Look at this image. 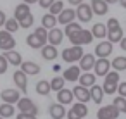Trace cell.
I'll return each mask as SVG.
<instances>
[{
	"instance_id": "obj_1",
	"label": "cell",
	"mask_w": 126,
	"mask_h": 119,
	"mask_svg": "<svg viewBox=\"0 0 126 119\" xmlns=\"http://www.w3.org/2000/svg\"><path fill=\"white\" fill-rule=\"evenodd\" d=\"M105 26H107V38H109L110 43H116V42L123 40V30H121V26H119V23H117L116 17L109 19Z\"/></svg>"
},
{
	"instance_id": "obj_2",
	"label": "cell",
	"mask_w": 126,
	"mask_h": 119,
	"mask_svg": "<svg viewBox=\"0 0 126 119\" xmlns=\"http://www.w3.org/2000/svg\"><path fill=\"white\" fill-rule=\"evenodd\" d=\"M83 55H85V52H83V48L78 47V45H73V47L62 50V60H64V62H69V64L78 62Z\"/></svg>"
},
{
	"instance_id": "obj_3",
	"label": "cell",
	"mask_w": 126,
	"mask_h": 119,
	"mask_svg": "<svg viewBox=\"0 0 126 119\" xmlns=\"http://www.w3.org/2000/svg\"><path fill=\"white\" fill-rule=\"evenodd\" d=\"M69 40H71L73 45L83 47V45H86V43H92L93 35H92V31H88V30H79V31H76L74 35H71Z\"/></svg>"
},
{
	"instance_id": "obj_4",
	"label": "cell",
	"mask_w": 126,
	"mask_h": 119,
	"mask_svg": "<svg viewBox=\"0 0 126 119\" xmlns=\"http://www.w3.org/2000/svg\"><path fill=\"white\" fill-rule=\"evenodd\" d=\"M17 107H19V112L33 114V116L38 114V107H36V104H35L31 98H28V97H21V98L17 100Z\"/></svg>"
},
{
	"instance_id": "obj_5",
	"label": "cell",
	"mask_w": 126,
	"mask_h": 119,
	"mask_svg": "<svg viewBox=\"0 0 126 119\" xmlns=\"http://www.w3.org/2000/svg\"><path fill=\"white\" fill-rule=\"evenodd\" d=\"M16 47V40L12 38V35L9 31H0V48L4 52H9V50H14Z\"/></svg>"
},
{
	"instance_id": "obj_6",
	"label": "cell",
	"mask_w": 126,
	"mask_h": 119,
	"mask_svg": "<svg viewBox=\"0 0 126 119\" xmlns=\"http://www.w3.org/2000/svg\"><path fill=\"white\" fill-rule=\"evenodd\" d=\"M92 16H93V11L88 4H79L78 9H76V17L81 21V23H90L92 21Z\"/></svg>"
},
{
	"instance_id": "obj_7",
	"label": "cell",
	"mask_w": 126,
	"mask_h": 119,
	"mask_svg": "<svg viewBox=\"0 0 126 119\" xmlns=\"http://www.w3.org/2000/svg\"><path fill=\"white\" fill-rule=\"evenodd\" d=\"M117 116H119V110L114 105H104L97 112V119H117Z\"/></svg>"
},
{
	"instance_id": "obj_8",
	"label": "cell",
	"mask_w": 126,
	"mask_h": 119,
	"mask_svg": "<svg viewBox=\"0 0 126 119\" xmlns=\"http://www.w3.org/2000/svg\"><path fill=\"white\" fill-rule=\"evenodd\" d=\"M0 98L4 100V104H17V100L21 98V91L19 90H4L2 93H0Z\"/></svg>"
},
{
	"instance_id": "obj_9",
	"label": "cell",
	"mask_w": 126,
	"mask_h": 119,
	"mask_svg": "<svg viewBox=\"0 0 126 119\" xmlns=\"http://www.w3.org/2000/svg\"><path fill=\"white\" fill-rule=\"evenodd\" d=\"M62 40H64V31H62V30H59V28L48 30V36H47V42H48L50 45L57 47V45H61V43H62Z\"/></svg>"
},
{
	"instance_id": "obj_10",
	"label": "cell",
	"mask_w": 126,
	"mask_h": 119,
	"mask_svg": "<svg viewBox=\"0 0 126 119\" xmlns=\"http://www.w3.org/2000/svg\"><path fill=\"white\" fill-rule=\"evenodd\" d=\"M95 54L98 55V59H107V55L112 54V43L107 40V42H100L97 47H95Z\"/></svg>"
},
{
	"instance_id": "obj_11",
	"label": "cell",
	"mask_w": 126,
	"mask_h": 119,
	"mask_svg": "<svg viewBox=\"0 0 126 119\" xmlns=\"http://www.w3.org/2000/svg\"><path fill=\"white\" fill-rule=\"evenodd\" d=\"M12 79H14L16 86L19 88V91H26V88H28V76H26L21 69L12 74Z\"/></svg>"
},
{
	"instance_id": "obj_12",
	"label": "cell",
	"mask_w": 126,
	"mask_h": 119,
	"mask_svg": "<svg viewBox=\"0 0 126 119\" xmlns=\"http://www.w3.org/2000/svg\"><path fill=\"white\" fill-rule=\"evenodd\" d=\"M93 69H95V74L97 76H105L110 71V62L107 59H98V60H95Z\"/></svg>"
},
{
	"instance_id": "obj_13",
	"label": "cell",
	"mask_w": 126,
	"mask_h": 119,
	"mask_svg": "<svg viewBox=\"0 0 126 119\" xmlns=\"http://www.w3.org/2000/svg\"><path fill=\"white\" fill-rule=\"evenodd\" d=\"M95 55H92V54H85L81 59H79V69L81 71H85V73H88L90 69H93V66H95Z\"/></svg>"
},
{
	"instance_id": "obj_14",
	"label": "cell",
	"mask_w": 126,
	"mask_h": 119,
	"mask_svg": "<svg viewBox=\"0 0 126 119\" xmlns=\"http://www.w3.org/2000/svg\"><path fill=\"white\" fill-rule=\"evenodd\" d=\"M79 76H81L79 66H71V67H67V69L62 73V78H64L66 81H78Z\"/></svg>"
},
{
	"instance_id": "obj_15",
	"label": "cell",
	"mask_w": 126,
	"mask_h": 119,
	"mask_svg": "<svg viewBox=\"0 0 126 119\" xmlns=\"http://www.w3.org/2000/svg\"><path fill=\"white\" fill-rule=\"evenodd\" d=\"M73 95L78 98V102H88V100H92L90 98V90L88 88H85V86H81V85H78V86H74V90H73Z\"/></svg>"
},
{
	"instance_id": "obj_16",
	"label": "cell",
	"mask_w": 126,
	"mask_h": 119,
	"mask_svg": "<svg viewBox=\"0 0 126 119\" xmlns=\"http://www.w3.org/2000/svg\"><path fill=\"white\" fill-rule=\"evenodd\" d=\"M90 7H92L93 14H98V16H104L109 11V7L104 0H90Z\"/></svg>"
},
{
	"instance_id": "obj_17",
	"label": "cell",
	"mask_w": 126,
	"mask_h": 119,
	"mask_svg": "<svg viewBox=\"0 0 126 119\" xmlns=\"http://www.w3.org/2000/svg\"><path fill=\"white\" fill-rule=\"evenodd\" d=\"M74 17H76L74 9H64V11L57 16V23H61V24H69V23L74 21Z\"/></svg>"
},
{
	"instance_id": "obj_18",
	"label": "cell",
	"mask_w": 126,
	"mask_h": 119,
	"mask_svg": "<svg viewBox=\"0 0 126 119\" xmlns=\"http://www.w3.org/2000/svg\"><path fill=\"white\" fill-rule=\"evenodd\" d=\"M21 71H23L26 76H35V74H38V73H40V64L31 62V60L23 62V64H21Z\"/></svg>"
},
{
	"instance_id": "obj_19",
	"label": "cell",
	"mask_w": 126,
	"mask_h": 119,
	"mask_svg": "<svg viewBox=\"0 0 126 119\" xmlns=\"http://www.w3.org/2000/svg\"><path fill=\"white\" fill-rule=\"evenodd\" d=\"M73 98H74L73 90H66V88H62V90L57 91V102H59L61 105H67V104H71Z\"/></svg>"
},
{
	"instance_id": "obj_20",
	"label": "cell",
	"mask_w": 126,
	"mask_h": 119,
	"mask_svg": "<svg viewBox=\"0 0 126 119\" xmlns=\"http://www.w3.org/2000/svg\"><path fill=\"white\" fill-rule=\"evenodd\" d=\"M48 114H50L52 119H62V117L66 116V109H64V105H61L59 102H57V104H50Z\"/></svg>"
},
{
	"instance_id": "obj_21",
	"label": "cell",
	"mask_w": 126,
	"mask_h": 119,
	"mask_svg": "<svg viewBox=\"0 0 126 119\" xmlns=\"http://www.w3.org/2000/svg\"><path fill=\"white\" fill-rule=\"evenodd\" d=\"M28 14H31V12H30V5H28V4H24V2H23V4H19V5L14 9V19H16L17 23H21Z\"/></svg>"
},
{
	"instance_id": "obj_22",
	"label": "cell",
	"mask_w": 126,
	"mask_h": 119,
	"mask_svg": "<svg viewBox=\"0 0 126 119\" xmlns=\"http://www.w3.org/2000/svg\"><path fill=\"white\" fill-rule=\"evenodd\" d=\"M4 57H5V59H7V62H9V64H12V66H21V64H23V57H21V54H19V52H16V50L4 52Z\"/></svg>"
},
{
	"instance_id": "obj_23",
	"label": "cell",
	"mask_w": 126,
	"mask_h": 119,
	"mask_svg": "<svg viewBox=\"0 0 126 119\" xmlns=\"http://www.w3.org/2000/svg\"><path fill=\"white\" fill-rule=\"evenodd\" d=\"M57 55H59V52H57V48L54 45H43L42 47V57L45 60H54Z\"/></svg>"
},
{
	"instance_id": "obj_24",
	"label": "cell",
	"mask_w": 126,
	"mask_h": 119,
	"mask_svg": "<svg viewBox=\"0 0 126 119\" xmlns=\"http://www.w3.org/2000/svg\"><path fill=\"white\" fill-rule=\"evenodd\" d=\"M95 79H97V78H95V74H92L90 71H88V73H83V74L78 78L79 85H81V86H85V88H92V86L95 85Z\"/></svg>"
},
{
	"instance_id": "obj_25",
	"label": "cell",
	"mask_w": 126,
	"mask_h": 119,
	"mask_svg": "<svg viewBox=\"0 0 126 119\" xmlns=\"http://www.w3.org/2000/svg\"><path fill=\"white\" fill-rule=\"evenodd\" d=\"M104 90H102V86H98V85H93L92 88H90V98L95 102V104H102V98H104Z\"/></svg>"
},
{
	"instance_id": "obj_26",
	"label": "cell",
	"mask_w": 126,
	"mask_h": 119,
	"mask_svg": "<svg viewBox=\"0 0 126 119\" xmlns=\"http://www.w3.org/2000/svg\"><path fill=\"white\" fill-rule=\"evenodd\" d=\"M42 26H43L45 30H54V28H57V16H52L50 12L45 14V16L42 17Z\"/></svg>"
},
{
	"instance_id": "obj_27",
	"label": "cell",
	"mask_w": 126,
	"mask_h": 119,
	"mask_svg": "<svg viewBox=\"0 0 126 119\" xmlns=\"http://www.w3.org/2000/svg\"><path fill=\"white\" fill-rule=\"evenodd\" d=\"M92 35H93V38H104V36H107V26L105 24H102V23H95L93 24V28H92Z\"/></svg>"
},
{
	"instance_id": "obj_28",
	"label": "cell",
	"mask_w": 126,
	"mask_h": 119,
	"mask_svg": "<svg viewBox=\"0 0 126 119\" xmlns=\"http://www.w3.org/2000/svg\"><path fill=\"white\" fill-rule=\"evenodd\" d=\"M26 43H28V47H31V48H42V47L45 45V42H42L35 33H31V35L26 36Z\"/></svg>"
},
{
	"instance_id": "obj_29",
	"label": "cell",
	"mask_w": 126,
	"mask_h": 119,
	"mask_svg": "<svg viewBox=\"0 0 126 119\" xmlns=\"http://www.w3.org/2000/svg\"><path fill=\"white\" fill-rule=\"evenodd\" d=\"M14 105L12 104H2L0 105V117H4V119H7V117H12L14 116Z\"/></svg>"
},
{
	"instance_id": "obj_30",
	"label": "cell",
	"mask_w": 126,
	"mask_h": 119,
	"mask_svg": "<svg viewBox=\"0 0 126 119\" xmlns=\"http://www.w3.org/2000/svg\"><path fill=\"white\" fill-rule=\"evenodd\" d=\"M50 91H52V88H50V81L42 79V81L36 83V93H40V95H48Z\"/></svg>"
},
{
	"instance_id": "obj_31",
	"label": "cell",
	"mask_w": 126,
	"mask_h": 119,
	"mask_svg": "<svg viewBox=\"0 0 126 119\" xmlns=\"http://www.w3.org/2000/svg\"><path fill=\"white\" fill-rule=\"evenodd\" d=\"M71 110H73V112H76V114H78V116H79L81 119H83V117H85V116L88 114V107H86V105H85L83 102H76V104H74V105L71 107Z\"/></svg>"
},
{
	"instance_id": "obj_32",
	"label": "cell",
	"mask_w": 126,
	"mask_h": 119,
	"mask_svg": "<svg viewBox=\"0 0 126 119\" xmlns=\"http://www.w3.org/2000/svg\"><path fill=\"white\" fill-rule=\"evenodd\" d=\"M110 67H114V71H124L126 69V57L119 55L110 62Z\"/></svg>"
},
{
	"instance_id": "obj_33",
	"label": "cell",
	"mask_w": 126,
	"mask_h": 119,
	"mask_svg": "<svg viewBox=\"0 0 126 119\" xmlns=\"http://www.w3.org/2000/svg\"><path fill=\"white\" fill-rule=\"evenodd\" d=\"M62 11H64V4H62V0H55V2L48 7V12H50L52 16H59Z\"/></svg>"
},
{
	"instance_id": "obj_34",
	"label": "cell",
	"mask_w": 126,
	"mask_h": 119,
	"mask_svg": "<svg viewBox=\"0 0 126 119\" xmlns=\"http://www.w3.org/2000/svg\"><path fill=\"white\" fill-rule=\"evenodd\" d=\"M4 26H5V31H9L11 35H12V33H16V31L19 30V23H17V21H16L14 17H11V19H7Z\"/></svg>"
},
{
	"instance_id": "obj_35",
	"label": "cell",
	"mask_w": 126,
	"mask_h": 119,
	"mask_svg": "<svg viewBox=\"0 0 126 119\" xmlns=\"http://www.w3.org/2000/svg\"><path fill=\"white\" fill-rule=\"evenodd\" d=\"M64 83H66V79L61 78V76H57V78H54V79L50 81V88H52L54 91H59V90L64 88Z\"/></svg>"
},
{
	"instance_id": "obj_36",
	"label": "cell",
	"mask_w": 126,
	"mask_h": 119,
	"mask_svg": "<svg viewBox=\"0 0 126 119\" xmlns=\"http://www.w3.org/2000/svg\"><path fill=\"white\" fill-rule=\"evenodd\" d=\"M112 105H114L119 112H126V98H124V97H119V95H117V97L114 98Z\"/></svg>"
},
{
	"instance_id": "obj_37",
	"label": "cell",
	"mask_w": 126,
	"mask_h": 119,
	"mask_svg": "<svg viewBox=\"0 0 126 119\" xmlns=\"http://www.w3.org/2000/svg\"><path fill=\"white\" fill-rule=\"evenodd\" d=\"M81 30V26H79V23H69V24H66V30H64V35H67V36H71V35H74L76 31H79Z\"/></svg>"
},
{
	"instance_id": "obj_38",
	"label": "cell",
	"mask_w": 126,
	"mask_h": 119,
	"mask_svg": "<svg viewBox=\"0 0 126 119\" xmlns=\"http://www.w3.org/2000/svg\"><path fill=\"white\" fill-rule=\"evenodd\" d=\"M104 83H110V85H119V74L117 71H109L105 74V81Z\"/></svg>"
},
{
	"instance_id": "obj_39",
	"label": "cell",
	"mask_w": 126,
	"mask_h": 119,
	"mask_svg": "<svg viewBox=\"0 0 126 119\" xmlns=\"http://www.w3.org/2000/svg\"><path fill=\"white\" fill-rule=\"evenodd\" d=\"M33 23H35V17H33V14H28L21 23H19V28H31L33 26Z\"/></svg>"
},
{
	"instance_id": "obj_40",
	"label": "cell",
	"mask_w": 126,
	"mask_h": 119,
	"mask_svg": "<svg viewBox=\"0 0 126 119\" xmlns=\"http://www.w3.org/2000/svg\"><path fill=\"white\" fill-rule=\"evenodd\" d=\"M35 35H36V36H38V38H40L42 42H45V43H47V36H48V30H45L43 26H40V28H36V30H35Z\"/></svg>"
},
{
	"instance_id": "obj_41",
	"label": "cell",
	"mask_w": 126,
	"mask_h": 119,
	"mask_svg": "<svg viewBox=\"0 0 126 119\" xmlns=\"http://www.w3.org/2000/svg\"><path fill=\"white\" fill-rule=\"evenodd\" d=\"M102 90H104V93H109V95H112V93H116V91H117V85H110V83H104V86H102Z\"/></svg>"
},
{
	"instance_id": "obj_42",
	"label": "cell",
	"mask_w": 126,
	"mask_h": 119,
	"mask_svg": "<svg viewBox=\"0 0 126 119\" xmlns=\"http://www.w3.org/2000/svg\"><path fill=\"white\" fill-rule=\"evenodd\" d=\"M7 69H9V62H7V59H5L4 55H0V74H4Z\"/></svg>"
},
{
	"instance_id": "obj_43",
	"label": "cell",
	"mask_w": 126,
	"mask_h": 119,
	"mask_svg": "<svg viewBox=\"0 0 126 119\" xmlns=\"http://www.w3.org/2000/svg\"><path fill=\"white\" fill-rule=\"evenodd\" d=\"M117 93H119V97H124L126 98V81L117 85Z\"/></svg>"
},
{
	"instance_id": "obj_44",
	"label": "cell",
	"mask_w": 126,
	"mask_h": 119,
	"mask_svg": "<svg viewBox=\"0 0 126 119\" xmlns=\"http://www.w3.org/2000/svg\"><path fill=\"white\" fill-rule=\"evenodd\" d=\"M54 2H55V0H38V4H40V7H42V9H48Z\"/></svg>"
},
{
	"instance_id": "obj_45",
	"label": "cell",
	"mask_w": 126,
	"mask_h": 119,
	"mask_svg": "<svg viewBox=\"0 0 126 119\" xmlns=\"http://www.w3.org/2000/svg\"><path fill=\"white\" fill-rule=\"evenodd\" d=\"M16 119H36V116H33V114H24V112H19Z\"/></svg>"
},
{
	"instance_id": "obj_46",
	"label": "cell",
	"mask_w": 126,
	"mask_h": 119,
	"mask_svg": "<svg viewBox=\"0 0 126 119\" xmlns=\"http://www.w3.org/2000/svg\"><path fill=\"white\" fill-rule=\"evenodd\" d=\"M66 116H67V119H81V117H79L76 112H73V110H67V112H66Z\"/></svg>"
},
{
	"instance_id": "obj_47",
	"label": "cell",
	"mask_w": 126,
	"mask_h": 119,
	"mask_svg": "<svg viewBox=\"0 0 126 119\" xmlns=\"http://www.w3.org/2000/svg\"><path fill=\"white\" fill-rule=\"evenodd\" d=\"M5 21H7L5 12H4V11H0V26H4V24H5Z\"/></svg>"
},
{
	"instance_id": "obj_48",
	"label": "cell",
	"mask_w": 126,
	"mask_h": 119,
	"mask_svg": "<svg viewBox=\"0 0 126 119\" xmlns=\"http://www.w3.org/2000/svg\"><path fill=\"white\" fill-rule=\"evenodd\" d=\"M67 2H69L71 5H76V7H78L79 4H83V0H67Z\"/></svg>"
},
{
	"instance_id": "obj_49",
	"label": "cell",
	"mask_w": 126,
	"mask_h": 119,
	"mask_svg": "<svg viewBox=\"0 0 126 119\" xmlns=\"http://www.w3.org/2000/svg\"><path fill=\"white\" fill-rule=\"evenodd\" d=\"M119 45H121V48H123V50L126 52V36H123V40L119 42Z\"/></svg>"
},
{
	"instance_id": "obj_50",
	"label": "cell",
	"mask_w": 126,
	"mask_h": 119,
	"mask_svg": "<svg viewBox=\"0 0 126 119\" xmlns=\"http://www.w3.org/2000/svg\"><path fill=\"white\" fill-rule=\"evenodd\" d=\"M35 2H38V0H24V4H28V5H31V4H35Z\"/></svg>"
},
{
	"instance_id": "obj_51",
	"label": "cell",
	"mask_w": 126,
	"mask_h": 119,
	"mask_svg": "<svg viewBox=\"0 0 126 119\" xmlns=\"http://www.w3.org/2000/svg\"><path fill=\"white\" fill-rule=\"evenodd\" d=\"M104 2H105V4L109 5V4H116V2H117V0H104Z\"/></svg>"
},
{
	"instance_id": "obj_52",
	"label": "cell",
	"mask_w": 126,
	"mask_h": 119,
	"mask_svg": "<svg viewBox=\"0 0 126 119\" xmlns=\"http://www.w3.org/2000/svg\"><path fill=\"white\" fill-rule=\"evenodd\" d=\"M117 2H119V4H121V5H123V7L126 9V0H117Z\"/></svg>"
},
{
	"instance_id": "obj_53",
	"label": "cell",
	"mask_w": 126,
	"mask_h": 119,
	"mask_svg": "<svg viewBox=\"0 0 126 119\" xmlns=\"http://www.w3.org/2000/svg\"><path fill=\"white\" fill-rule=\"evenodd\" d=\"M0 119H4V117H0Z\"/></svg>"
}]
</instances>
